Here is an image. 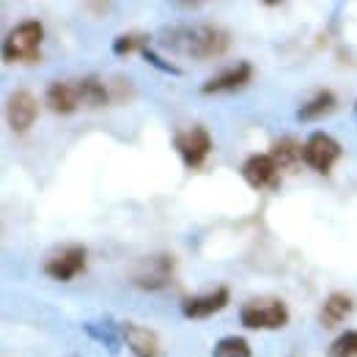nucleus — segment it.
<instances>
[{
	"label": "nucleus",
	"instance_id": "1",
	"mask_svg": "<svg viewBox=\"0 0 357 357\" xmlns=\"http://www.w3.org/2000/svg\"><path fill=\"white\" fill-rule=\"evenodd\" d=\"M162 47H168L171 52L192 58V61H212L228 52L231 47V33L209 25V22H198V25H174L162 33Z\"/></svg>",
	"mask_w": 357,
	"mask_h": 357
},
{
	"label": "nucleus",
	"instance_id": "2",
	"mask_svg": "<svg viewBox=\"0 0 357 357\" xmlns=\"http://www.w3.org/2000/svg\"><path fill=\"white\" fill-rule=\"evenodd\" d=\"M42 42H45V25L39 20H22L3 39V61L33 63L42 58Z\"/></svg>",
	"mask_w": 357,
	"mask_h": 357
},
{
	"label": "nucleus",
	"instance_id": "3",
	"mask_svg": "<svg viewBox=\"0 0 357 357\" xmlns=\"http://www.w3.org/2000/svg\"><path fill=\"white\" fill-rule=\"evenodd\" d=\"M291 313L278 297H253L239 308V324L248 330H283Z\"/></svg>",
	"mask_w": 357,
	"mask_h": 357
},
{
	"label": "nucleus",
	"instance_id": "4",
	"mask_svg": "<svg viewBox=\"0 0 357 357\" xmlns=\"http://www.w3.org/2000/svg\"><path fill=\"white\" fill-rule=\"evenodd\" d=\"M130 280L137 289H143V291H162V289H168L171 280H174V256L171 253L146 256L143 261H137L132 267Z\"/></svg>",
	"mask_w": 357,
	"mask_h": 357
},
{
	"label": "nucleus",
	"instance_id": "5",
	"mask_svg": "<svg viewBox=\"0 0 357 357\" xmlns=\"http://www.w3.org/2000/svg\"><path fill=\"white\" fill-rule=\"evenodd\" d=\"M174 149L190 171H198L206 162V157L212 154V135L204 124H192L174 135Z\"/></svg>",
	"mask_w": 357,
	"mask_h": 357
},
{
	"label": "nucleus",
	"instance_id": "6",
	"mask_svg": "<svg viewBox=\"0 0 357 357\" xmlns=\"http://www.w3.org/2000/svg\"><path fill=\"white\" fill-rule=\"evenodd\" d=\"M86 264H89V250L83 245H63L47 256L42 269L47 278H52L58 283H69L86 272Z\"/></svg>",
	"mask_w": 357,
	"mask_h": 357
},
{
	"label": "nucleus",
	"instance_id": "7",
	"mask_svg": "<svg viewBox=\"0 0 357 357\" xmlns=\"http://www.w3.org/2000/svg\"><path fill=\"white\" fill-rule=\"evenodd\" d=\"M341 157H344V146L327 132H313L303 143V162L321 176H327Z\"/></svg>",
	"mask_w": 357,
	"mask_h": 357
},
{
	"label": "nucleus",
	"instance_id": "8",
	"mask_svg": "<svg viewBox=\"0 0 357 357\" xmlns=\"http://www.w3.org/2000/svg\"><path fill=\"white\" fill-rule=\"evenodd\" d=\"M36 116H39V105H36V96L31 91L20 89L8 96V105H6V119H8V127L14 135H25L33 124H36Z\"/></svg>",
	"mask_w": 357,
	"mask_h": 357
},
{
	"label": "nucleus",
	"instance_id": "9",
	"mask_svg": "<svg viewBox=\"0 0 357 357\" xmlns=\"http://www.w3.org/2000/svg\"><path fill=\"white\" fill-rule=\"evenodd\" d=\"M242 178L253 187V190H278L280 187V168L275 165V160L269 154H250L242 162Z\"/></svg>",
	"mask_w": 357,
	"mask_h": 357
},
{
	"label": "nucleus",
	"instance_id": "10",
	"mask_svg": "<svg viewBox=\"0 0 357 357\" xmlns=\"http://www.w3.org/2000/svg\"><path fill=\"white\" fill-rule=\"evenodd\" d=\"M228 300H231L228 286H218V289H212V291L184 297V300H181V313H184V319H190V321L209 319V316L223 311L225 305H228Z\"/></svg>",
	"mask_w": 357,
	"mask_h": 357
},
{
	"label": "nucleus",
	"instance_id": "11",
	"mask_svg": "<svg viewBox=\"0 0 357 357\" xmlns=\"http://www.w3.org/2000/svg\"><path fill=\"white\" fill-rule=\"evenodd\" d=\"M119 330H121V341L127 344V349L135 357H162L160 335L151 327H143L135 321H121Z\"/></svg>",
	"mask_w": 357,
	"mask_h": 357
},
{
	"label": "nucleus",
	"instance_id": "12",
	"mask_svg": "<svg viewBox=\"0 0 357 357\" xmlns=\"http://www.w3.org/2000/svg\"><path fill=\"white\" fill-rule=\"evenodd\" d=\"M250 80H253V66L248 61H242V63H234L231 69H223L220 75L209 77L201 86V93L204 96H209V93H234V91L245 89Z\"/></svg>",
	"mask_w": 357,
	"mask_h": 357
},
{
	"label": "nucleus",
	"instance_id": "13",
	"mask_svg": "<svg viewBox=\"0 0 357 357\" xmlns=\"http://www.w3.org/2000/svg\"><path fill=\"white\" fill-rule=\"evenodd\" d=\"M45 102L55 116H72V113L80 107L77 83H69V80H52L45 91Z\"/></svg>",
	"mask_w": 357,
	"mask_h": 357
},
{
	"label": "nucleus",
	"instance_id": "14",
	"mask_svg": "<svg viewBox=\"0 0 357 357\" xmlns=\"http://www.w3.org/2000/svg\"><path fill=\"white\" fill-rule=\"evenodd\" d=\"M355 311V300L347 294V291H333L324 303H321V311H319V324L324 330H333L338 327L344 319H349Z\"/></svg>",
	"mask_w": 357,
	"mask_h": 357
},
{
	"label": "nucleus",
	"instance_id": "15",
	"mask_svg": "<svg viewBox=\"0 0 357 357\" xmlns=\"http://www.w3.org/2000/svg\"><path fill=\"white\" fill-rule=\"evenodd\" d=\"M335 107H338V96L330 89H321V91H316L311 99H305V102L300 105L297 119H300V121H321V119L330 116Z\"/></svg>",
	"mask_w": 357,
	"mask_h": 357
},
{
	"label": "nucleus",
	"instance_id": "16",
	"mask_svg": "<svg viewBox=\"0 0 357 357\" xmlns=\"http://www.w3.org/2000/svg\"><path fill=\"white\" fill-rule=\"evenodd\" d=\"M267 154L275 160V165H278L280 171H291V168H297L300 160H303V143L294 140L291 135H283V137L272 140Z\"/></svg>",
	"mask_w": 357,
	"mask_h": 357
},
{
	"label": "nucleus",
	"instance_id": "17",
	"mask_svg": "<svg viewBox=\"0 0 357 357\" xmlns=\"http://www.w3.org/2000/svg\"><path fill=\"white\" fill-rule=\"evenodd\" d=\"M75 83H77V93H80V105H86V107H105V105L113 102L110 89L96 75H86V77H80Z\"/></svg>",
	"mask_w": 357,
	"mask_h": 357
},
{
	"label": "nucleus",
	"instance_id": "18",
	"mask_svg": "<svg viewBox=\"0 0 357 357\" xmlns=\"http://www.w3.org/2000/svg\"><path fill=\"white\" fill-rule=\"evenodd\" d=\"M151 36L149 33H140V31H130V33H121V36H116L113 39V55H119V58H127V55H132V52H146V50H151Z\"/></svg>",
	"mask_w": 357,
	"mask_h": 357
},
{
	"label": "nucleus",
	"instance_id": "19",
	"mask_svg": "<svg viewBox=\"0 0 357 357\" xmlns=\"http://www.w3.org/2000/svg\"><path fill=\"white\" fill-rule=\"evenodd\" d=\"M212 357H253V349L242 335H225L215 344Z\"/></svg>",
	"mask_w": 357,
	"mask_h": 357
},
{
	"label": "nucleus",
	"instance_id": "20",
	"mask_svg": "<svg viewBox=\"0 0 357 357\" xmlns=\"http://www.w3.org/2000/svg\"><path fill=\"white\" fill-rule=\"evenodd\" d=\"M327 357H357V330H347L344 335H338L330 344Z\"/></svg>",
	"mask_w": 357,
	"mask_h": 357
},
{
	"label": "nucleus",
	"instance_id": "21",
	"mask_svg": "<svg viewBox=\"0 0 357 357\" xmlns=\"http://www.w3.org/2000/svg\"><path fill=\"white\" fill-rule=\"evenodd\" d=\"M91 335L96 338V341H105L113 352H116V344H119V335H121V330L119 327H113V321H102V324H89L86 327Z\"/></svg>",
	"mask_w": 357,
	"mask_h": 357
},
{
	"label": "nucleus",
	"instance_id": "22",
	"mask_svg": "<svg viewBox=\"0 0 357 357\" xmlns=\"http://www.w3.org/2000/svg\"><path fill=\"white\" fill-rule=\"evenodd\" d=\"M143 58H146V61H149L154 69H160V72H168V75H181V72H178L171 61H162V58H160L154 50H146V52H143Z\"/></svg>",
	"mask_w": 357,
	"mask_h": 357
},
{
	"label": "nucleus",
	"instance_id": "23",
	"mask_svg": "<svg viewBox=\"0 0 357 357\" xmlns=\"http://www.w3.org/2000/svg\"><path fill=\"white\" fill-rule=\"evenodd\" d=\"M355 110H357V105H355Z\"/></svg>",
	"mask_w": 357,
	"mask_h": 357
}]
</instances>
